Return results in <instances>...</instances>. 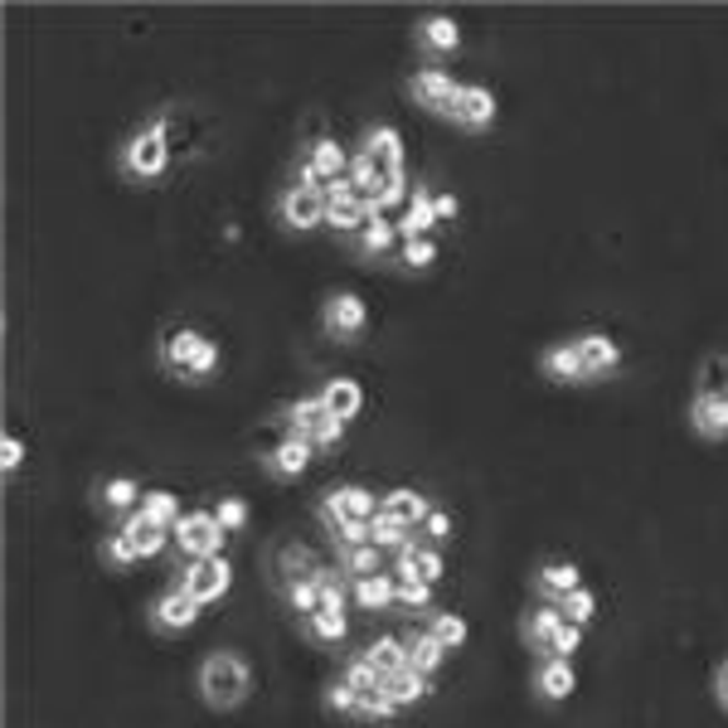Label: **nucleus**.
Listing matches in <instances>:
<instances>
[{"mask_svg": "<svg viewBox=\"0 0 728 728\" xmlns=\"http://www.w3.org/2000/svg\"><path fill=\"white\" fill-rule=\"evenodd\" d=\"M282 598H287V608L297 612V617H311V612H321V588H316V578H297V582H287Z\"/></svg>", "mask_w": 728, "mask_h": 728, "instance_id": "nucleus-45", "label": "nucleus"}, {"mask_svg": "<svg viewBox=\"0 0 728 728\" xmlns=\"http://www.w3.org/2000/svg\"><path fill=\"white\" fill-rule=\"evenodd\" d=\"M141 515L155 524V530H175V524L185 520V500L175 496V490H165V486H151V490H146V500H141Z\"/></svg>", "mask_w": 728, "mask_h": 728, "instance_id": "nucleus-32", "label": "nucleus"}, {"mask_svg": "<svg viewBox=\"0 0 728 728\" xmlns=\"http://www.w3.org/2000/svg\"><path fill=\"white\" fill-rule=\"evenodd\" d=\"M316 568L321 564L307 544H282V554H277V588H287V582H297V578H311Z\"/></svg>", "mask_w": 728, "mask_h": 728, "instance_id": "nucleus-38", "label": "nucleus"}, {"mask_svg": "<svg viewBox=\"0 0 728 728\" xmlns=\"http://www.w3.org/2000/svg\"><path fill=\"white\" fill-rule=\"evenodd\" d=\"M171 540H175V554H181V564H195V558H215L223 554V524L215 520V510L209 506H195V510H185V520L171 530Z\"/></svg>", "mask_w": 728, "mask_h": 728, "instance_id": "nucleus-4", "label": "nucleus"}, {"mask_svg": "<svg viewBox=\"0 0 728 728\" xmlns=\"http://www.w3.org/2000/svg\"><path fill=\"white\" fill-rule=\"evenodd\" d=\"M403 651H408V666L423 670V675H437V670L447 666V646L432 642L428 626H413V632H403Z\"/></svg>", "mask_w": 728, "mask_h": 728, "instance_id": "nucleus-26", "label": "nucleus"}, {"mask_svg": "<svg viewBox=\"0 0 728 728\" xmlns=\"http://www.w3.org/2000/svg\"><path fill=\"white\" fill-rule=\"evenodd\" d=\"M432 675H423V670H398V675H389L384 680V694L398 704V709H408V704H423V700H432Z\"/></svg>", "mask_w": 728, "mask_h": 728, "instance_id": "nucleus-30", "label": "nucleus"}, {"mask_svg": "<svg viewBox=\"0 0 728 728\" xmlns=\"http://www.w3.org/2000/svg\"><path fill=\"white\" fill-rule=\"evenodd\" d=\"M326 418V403H321V394H301L291 398L282 413H277V423H282V432H297V437H311V428Z\"/></svg>", "mask_w": 728, "mask_h": 728, "instance_id": "nucleus-31", "label": "nucleus"}, {"mask_svg": "<svg viewBox=\"0 0 728 728\" xmlns=\"http://www.w3.org/2000/svg\"><path fill=\"white\" fill-rule=\"evenodd\" d=\"M117 171L131 185H155L171 171V117H151L117 146Z\"/></svg>", "mask_w": 728, "mask_h": 728, "instance_id": "nucleus-2", "label": "nucleus"}, {"mask_svg": "<svg viewBox=\"0 0 728 728\" xmlns=\"http://www.w3.org/2000/svg\"><path fill=\"white\" fill-rule=\"evenodd\" d=\"M568 617H564V608H558V602H540V608H530L524 612V646H530V651H548V642H554L558 636V626H564Z\"/></svg>", "mask_w": 728, "mask_h": 728, "instance_id": "nucleus-25", "label": "nucleus"}, {"mask_svg": "<svg viewBox=\"0 0 728 728\" xmlns=\"http://www.w3.org/2000/svg\"><path fill=\"white\" fill-rule=\"evenodd\" d=\"M369 666L379 670V675H398V670H408V651H403V636H374V642L360 651Z\"/></svg>", "mask_w": 728, "mask_h": 728, "instance_id": "nucleus-34", "label": "nucleus"}, {"mask_svg": "<svg viewBox=\"0 0 728 728\" xmlns=\"http://www.w3.org/2000/svg\"><path fill=\"white\" fill-rule=\"evenodd\" d=\"M700 394H719V398H728V355H714V360L704 365Z\"/></svg>", "mask_w": 728, "mask_h": 728, "instance_id": "nucleus-50", "label": "nucleus"}, {"mask_svg": "<svg viewBox=\"0 0 728 728\" xmlns=\"http://www.w3.org/2000/svg\"><path fill=\"white\" fill-rule=\"evenodd\" d=\"M365 223H369V205H365V199H345V205H331L326 209V229L345 233V239H360Z\"/></svg>", "mask_w": 728, "mask_h": 728, "instance_id": "nucleus-40", "label": "nucleus"}, {"mask_svg": "<svg viewBox=\"0 0 728 728\" xmlns=\"http://www.w3.org/2000/svg\"><path fill=\"white\" fill-rule=\"evenodd\" d=\"M340 574L345 578H374L384 574V548L379 544H360V548H340Z\"/></svg>", "mask_w": 728, "mask_h": 728, "instance_id": "nucleus-39", "label": "nucleus"}, {"mask_svg": "<svg viewBox=\"0 0 728 728\" xmlns=\"http://www.w3.org/2000/svg\"><path fill=\"white\" fill-rule=\"evenodd\" d=\"M316 447L307 442V437H297V432H282V442H273L257 462H263V472L273 476V481H297V476H307V466L316 462Z\"/></svg>", "mask_w": 728, "mask_h": 728, "instance_id": "nucleus-10", "label": "nucleus"}, {"mask_svg": "<svg viewBox=\"0 0 728 728\" xmlns=\"http://www.w3.org/2000/svg\"><path fill=\"white\" fill-rule=\"evenodd\" d=\"M530 685H534V700L540 704H564L568 694L578 690V670H574V660H564V656H540L534 660Z\"/></svg>", "mask_w": 728, "mask_h": 728, "instance_id": "nucleus-12", "label": "nucleus"}, {"mask_svg": "<svg viewBox=\"0 0 728 728\" xmlns=\"http://www.w3.org/2000/svg\"><path fill=\"white\" fill-rule=\"evenodd\" d=\"M277 223L291 233H311V229H326V195L321 189H301V185H287L282 195H277Z\"/></svg>", "mask_w": 728, "mask_h": 728, "instance_id": "nucleus-9", "label": "nucleus"}, {"mask_svg": "<svg viewBox=\"0 0 728 728\" xmlns=\"http://www.w3.org/2000/svg\"><path fill=\"white\" fill-rule=\"evenodd\" d=\"M321 700H326V709H331V714H340V719H355V709H360V690H355V685H345L340 675L331 680Z\"/></svg>", "mask_w": 728, "mask_h": 728, "instance_id": "nucleus-47", "label": "nucleus"}, {"mask_svg": "<svg viewBox=\"0 0 728 728\" xmlns=\"http://www.w3.org/2000/svg\"><path fill=\"white\" fill-rule=\"evenodd\" d=\"M578 646H582V626L564 622V626H558V636L548 642V651H544V656H564V660H574V656H578Z\"/></svg>", "mask_w": 728, "mask_h": 728, "instance_id": "nucleus-54", "label": "nucleus"}, {"mask_svg": "<svg viewBox=\"0 0 728 728\" xmlns=\"http://www.w3.org/2000/svg\"><path fill=\"white\" fill-rule=\"evenodd\" d=\"M350 602L360 612H389V608H398V578L389 574H374V578H355L350 582Z\"/></svg>", "mask_w": 728, "mask_h": 728, "instance_id": "nucleus-21", "label": "nucleus"}, {"mask_svg": "<svg viewBox=\"0 0 728 728\" xmlns=\"http://www.w3.org/2000/svg\"><path fill=\"white\" fill-rule=\"evenodd\" d=\"M574 350H578V365L588 379H608L622 369V345L612 340L608 331H582L574 335Z\"/></svg>", "mask_w": 728, "mask_h": 728, "instance_id": "nucleus-13", "label": "nucleus"}, {"mask_svg": "<svg viewBox=\"0 0 728 728\" xmlns=\"http://www.w3.org/2000/svg\"><path fill=\"white\" fill-rule=\"evenodd\" d=\"M316 394H321V403H326L331 418H340V423H355L365 413V384H360V379H350V374L326 379Z\"/></svg>", "mask_w": 728, "mask_h": 728, "instance_id": "nucleus-19", "label": "nucleus"}, {"mask_svg": "<svg viewBox=\"0 0 728 728\" xmlns=\"http://www.w3.org/2000/svg\"><path fill=\"white\" fill-rule=\"evenodd\" d=\"M558 608H564V617H568V622L588 632V622L598 617V592H592L588 582H582V588H574V592H568V598L558 602Z\"/></svg>", "mask_w": 728, "mask_h": 728, "instance_id": "nucleus-44", "label": "nucleus"}, {"mask_svg": "<svg viewBox=\"0 0 728 728\" xmlns=\"http://www.w3.org/2000/svg\"><path fill=\"white\" fill-rule=\"evenodd\" d=\"M437 189L432 185H418L413 189V199H408V209H403V219H398V233L403 239H432V229H437Z\"/></svg>", "mask_w": 728, "mask_h": 728, "instance_id": "nucleus-24", "label": "nucleus"}, {"mask_svg": "<svg viewBox=\"0 0 728 728\" xmlns=\"http://www.w3.org/2000/svg\"><path fill=\"white\" fill-rule=\"evenodd\" d=\"M340 680H345V685H355L360 694H384V675H379V670L369 666L365 656H350V660H345V666H340Z\"/></svg>", "mask_w": 728, "mask_h": 728, "instance_id": "nucleus-43", "label": "nucleus"}, {"mask_svg": "<svg viewBox=\"0 0 728 728\" xmlns=\"http://www.w3.org/2000/svg\"><path fill=\"white\" fill-rule=\"evenodd\" d=\"M574 588H582V568L574 558H544V564L534 568V592H540V602H564Z\"/></svg>", "mask_w": 728, "mask_h": 728, "instance_id": "nucleus-17", "label": "nucleus"}, {"mask_svg": "<svg viewBox=\"0 0 728 728\" xmlns=\"http://www.w3.org/2000/svg\"><path fill=\"white\" fill-rule=\"evenodd\" d=\"M331 540L340 548H360V544H374V520H355V515H345L340 524H331Z\"/></svg>", "mask_w": 728, "mask_h": 728, "instance_id": "nucleus-46", "label": "nucleus"}, {"mask_svg": "<svg viewBox=\"0 0 728 728\" xmlns=\"http://www.w3.org/2000/svg\"><path fill=\"white\" fill-rule=\"evenodd\" d=\"M398 243H403L398 223L389 219V215H379V219H369L365 229H360V239H355V253H365V257H389V253H398Z\"/></svg>", "mask_w": 728, "mask_h": 728, "instance_id": "nucleus-27", "label": "nucleus"}, {"mask_svg": "<svg viewBox=\"0 0 728 728\" xmlns=\"http://www.w3.org/2000/svg\"><path fill=\"white\" fill-rule=\"evenodd\" d=\"M181 582L189 588V598H195L199 608H215V602H223L233 592V564H229V554L181 564Z\"/></svg>", "mask_w": 728, "mask_h": 728, "instance_id": "nucleus-7", "label": "nucleus"}, {"mask_svg": "<svg viewBox=\"0 0 728 728\" xmlns=\"http://www.w3.org/2000/svg\"><path fill=\"white\" fill-rule=\"evenodd\" d=\"M418 578L432 582V588L447 578V558H442V548H437V544H423L418 548Z\"/></svg>", "mask_w": 728, "mask_h": 728, "instance_id": "nucleus-51", "label": "nucleus"}, {"mask_svg": "<svg viewBox=\"0 0 728 728\" xmlns=\"http://www.w3.org/2000/svg\"><path fill=\"white\" fill-rule=\"evenodd\" d=\"M394 257L403 273H428L437 257H442V249H437V239H403Z\"/></svg>", "mask_w": 728, "mask_h": 728, "instance_id": "nucleus-41", "label": "nucleus"}, {"mask_svg": "<svg viewBox=\"0 0 728 728\" xmlns=\"http://www.w3.org/2000/svg\"><path fill=\"white\" fill-rule=\"evenodd\" d=\"M379 515H389V520H398V524H408V530H418V524L432 515V500L423 496L418 486H394V490H384V510H379Z\"/></svg>", "mask_w": 728, "mask_h": 728, "instance_id": "nucleus-23", "label": "nucleus"}, {"mask_svg": "<svg viewBox=\"0 0 728 728\" xmlns=\"http://www.w3.org/2000/svg\"><path fill=\"white\" fill-rule=\"evenodd\" d=\"M418 534H423V540H428V544H437V548H442L447 540H452V515H447L442 506H432V515H428V520L418 524Z\"/></svg>", "mask_w": 728, "mask_h": 728, "instance_id": "nucleus-52", "label": "nucleus"}, {"mask_svg": "<svg viewBox=\"0 0 728 728\" xmlns=\"http://www.w3.org/2000/svg\"><path fill=\"white\" fill-rule=\"evenodd\" d=\"M301 632L316 646H340L350 636V622H345V612H311V617H301Z\"/></svg>", "mask_w": 728, "mask_h": 728, "instance_id": "nucleus-37", "label": "nucleus"}, {"mask_svg": "<svg viewBox=\"0 0 728 728\" xmlns=\"http://www.w3.org/2000/svg\"><path fill=\"white\" fill-rule=\"evenodd\" d=\"M161 369L171 379H181V384H205L209 374L219 369V340H209L205 331L195 326H175L161 335Z\"/></svg>", "mask_w": 728, "mask_h": 728, "instance_id": "nucleus-3", "label": "nucleus"}, {"mask_svg": "<svg viewBox=\"0 0 728 728\" xmlns=\"http://www.w3.org/2000/svg\"><path fill=\"white\" fill-rule=\"evenodd\" d=\"M345 175H350V185H355V195H360V199H374L379 189H384V181H389L384 165H379L369 151H360V146L350 151V171H345Z\"/></svg>", "mask_w": 728, "mask_h": 728, "instance_id": "nucleus-33", "label": "nucleus"}, {"mask_svg": "<svg viewBox=\"0 0 728 728\" xmlns=\"http://www.w3.org/2000/svg\"><path fill=\"white\" fill-rule=\"evenodd\" d=\"M93 500H97V510L112 515V520H127V515H137L141 510V500H146V486L137 476H107V481H97V490H93Z\"/></svg>", "mask_w": 728, "mask_h": 728, "instance_id": "nucleus-16", "label": "nucleus"}, {"mask_svg": "<svg viewBox=\"0 0 728 728\" xmlns=\"http://www.w3.org/2000/svg\"><path fill=\"white\" fill-rule=\"evenodd\" d=\"M97 558H103L107 574H127V568H137V564H141V548L131 544L122 530H107V534H103V544H97Z\"/></svg>", "mask_w": 728, "mask_h": 728, "instance_id": "nucleus-35", "label": "nucleus"}, {"mask_svg": "<svg viewBox=\"0 0 728 728\" xmlns=\"http://www.w3.org/2000/svg\"><path fill=\"white\" fill-rule=\"evenodd\" d=\"M345 432H350V423H340V418H331V413H326V418H321L316 428H311L307 442L316 447V452H331V447H340V442H345Z\"/></svg>", "mask_w": 728, "mask_h": 728, "instance_id": "nucleus-49", "label": "nucleus"}, {"mask_svg": "<svg viewBox=\"0 0 728 728\" xmlns=\"http://www.w3.org/2000/svg\"><path fill=\"white\" fill-rule=\"evenodd\" d=\"M117 530L141 548V558H155V554H165V548L175 544V540H171V530H155V524L146 520L141 510H137V515H127V520H117Z\"/></svg>", "mask_w": 728, "mask_h": 728, "instance_id": "nucleus-29", "label": "nucleus"}, {"mask_svg": "<svg viewBox=\"0 0 728 728\" xmlns=\"http://www.w3.org/2000/svg\"><path fill=\"white\" fill-rule=\"evenodd\" d=\"M355 719H360V724H389V719H398V704L389 700V694H360Z\"/></svg>", "mask_w": 728, "mask_h": 728, "instance_id": "nucleus-48", "label": "nucleus"}, {"mask_svg": "<svg viewBox=\"0 0 728 728\" xmlns=\"http://www.w3.org/2000/svg\"><path fill=\"white\" fill-rule=\"evenodd\" d=\"M437 223H452L457 215H462V199H457V195H447V189H437Z\"/></svg>", "mask_w": 728, "mask_h": 728, "instance_id": "nucleus-56", "label": "nucleus"}, {"mask_svg": "<svg viewBox=\"0 0 728 728\" xmlns=\"http://www.w3.org/2000/svg\"><path fill=\"white\" fill-rule=\"evenodd\" d=\"M690 428H694V437H704V442H728V398L700 394V389H694V398H690Z\"/></svg>", "mask_w": 728, "mask_h": 728, "instance_id": "nucleus-18", "label": "nucleus"}, {"mask_svg": "<svg viewBox=\"0 0 728 728\" xmlns=\"http://www.w3.org/2000/svg\"><path fill=\"white\" fill-rule=\"evenodd\" d=\"M457 78L447 73V69H418L408 78V93H413V103H418L423 112H432V117H447V107H452V97H457Z\"/></svg>", "mask_w": 728, "mask_h": 728, "instance_id": "nucleus-14", "label": "nucleus"}, {"mask_svg": "<svg viewBox=\"0 0 728 728\" xmlns=\"http://www.w3.org/2000/svg\"><path fill=\"white\" fill-rule=\"evenodd\" d=\"M423 626H428V636L437 646H447V651H462L466 636H472V622H466L462 612H447V608H432L428 617H423Z\"/></svg>", "mask_w": 728, "mask_h": 728, "instance_id": "nucleus-28", "label": "nucleus"}, {"mask_svg": "<svg viewBox=\"0 0 728 728\" xmlns=\"http://www.w3.org/2000/svg\"><path fill=\"white\" fill-rule=\"evenodd\" d=\"M195 690H199V700H205L215 714L243 709L249 694H253V660L243 651H233V646L209 651L205 660H199V670H195Z\"/></svg>", "mask_w": 728, "mask_h": 728, "instance_id": "nucleus-1", "label": "nucleus"}, {"mask_svg": "<svg viewBox=\"0 0 728 728\" xmlns=\"http://www.w3.org/2000/svg\"><path fill=\"white\" fill-rule=\"evenodd\" d=\"M540 374L548 379V384H588V374H582V365H578L574 340L544 345V350H540Z\"/></svg>", "mask_w": 728, "mask_h": 728, "instance_id": "nucleus-20", "label": "nucleus"}, {"mask_svg": "<svg viewBox=\"0 0 728 728\" xmlns=\"http://www.w3.org/2000/svg\"><path fill=\"white\" fill-rule=\"evenodd\" d=\"M321 331L340 345L360 340V335L369 331V301L360 297V291H331V297L321 301Z\"/></svg>", "mask_w": 728, "mask_h": 728, "instance_id": "nucleus-6", "label": "nucleus"}, {"mask_svg": "<svg viewBox=\"0 0 728 728\" xmlns=\"http://www.w3.org/2000/svg\"><path fill=\"white\" fill-rule=\"evenodd\" d=\"M496 93H490L486 83H462L452 97V107H447V122H452L457 131H466V137H481V131L496 127Z\"/></svg>", "mask_w": 728, "mask_h": 728, "instance_id": "nucleus-8", "label": "nucleus"}, {"mask_svg": "<svg viewBox=\"0 0 728 728\" xmlns=\"http://www.w3.org/2000/svg\"><path fill=\"white\" fill-rule=\"evenodd\" d=\"M335 490H340V500H345V515H355V520H374V515L384 510V490H374V486L335 481Z\"/></svg>", "mask_w": 728, "mask_h": 728, "instance_id": "nucleus-36", "label": "nucleus"}, {"mask_svg": "<svg viewBox=\"0 0 728 728\" xmlns=\"http://www.w3.org/2000/svg\"><path fill=\"white\" fill-rule=\"evenodd\" d=\"M413 44H418V54H428V59H452V54L462 49V25H457L452 15H442V10H432V15H418Z\"/></svg>", "mask_w": 728, "mask_h": 728, "instance_id": "nucleus-11", "label": "nucleus"}, {"mask_svg": "<svg viewBox=\"0 0 728 728\" xmlns=\"http://www.w3.org/2000/svg\"><path fill=\"white\" fill-rule=\"evenodd\" d=\"M209 510H215V520L223 524V534H243V530H249V520H253V506L243 496H219Z\"/></svg>", "mask_w": 728, "mask_h": 728, "instance_id": "nucleus-42", "label": "nucleus"}, {"mask_svg": "<svg viewBox=\"0 0 728 728\" xmlns=\"http://www.w3.org/2000/svg\"><path fill=\"white\" fill-rule=\"evenodd\" d=\"M199 612H205V608L189 598L185 582H171L165 592H155V598H151L146 622H151V632H161V636H185V632H195V626H199Z\"/></svg>", "mask_w": 728, "mask_h": 728, "instance_id": "nucleus-5", "label": "nucleus"}, {"mask_svg": "<svg viewBox=\"0 0 728 728\" xmlns=\"http://www.w3.org/2000/svg\"><path fill=\"white\" fill-rule=\"evenodd\" d=\"M714 700H719V709L728 714V660L714 670Z\"/></svg>", "mask_w": 728, "mask_h": 728, "instance_id": "nucleus-57", "label": "nucleus"}, {"mask_svg": "<svg viewBox=\"0 0 728 728\" xmlns=\"http://www.w3.org/2000/svg\"><path fill=\"white\" fill-rule=\"evenodd\" d=\"M360 151H369L379 165H384L389 181H398V175H408V151H403V131L394 127V122H379V127L365 131Z\"/></svg>", "mask_w": 728, "mask_h": 728, "instance_id": "nucleus-15", "label": "nucleus"}, {"mask_svg": "<svg viewBox=\"0 0 728 728\" xmlns=\"http://www.w3.org/2000/svg\"><path fill=\"white\" fill-rule=\"evenodd\" d=\"M398 608L432 612V582H398Z\"/></svg>", "mask_w": 728, "mask_h": 728, "instance_id": "nucleus-53", "label": "nucleus"}, {"mask_svg": "<svg viewBox=\"0 0 728 728\" xmlns=\"http://www.w3.org/2000/svg\"><path fill=\"white\" fill-rule=\"evenodd\" d=\"M25 457H30V447H25V437H15V432H5V442H0V466H5V476H15L20 466H25Z\"/></svg>", "mask_w": 728, "mask_h": 728, "instance_id": "nucleus-55", "label": "nucleus"}, {"mask_svg": "<svg viewBox=\"0 0 728 728\" xmlns=\"http://www.w3.org/2000/svg\"><path fill=\"white\" fill-rule=\"evenodd\" d=\"M301 165H311V171L321 175V185H326V181H340V175L350 171V151H345L335 137H316L307 151H301Z\"/></svg>", "mask_w": 728, "mask_h": 728, "instance_id": "nucleus-22", "label": "nucleus"}]
</instances>
